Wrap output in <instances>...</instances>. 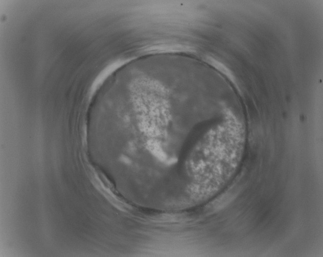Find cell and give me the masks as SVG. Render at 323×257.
I'll return each instance as SVG.
<instances>
[{
	"label": "cell",
	"instance_id": "cell-1",
	"mask_svg": "<svg viewBox=\"0 0 323 257\" xmlns=\"http://www.w3.org/2000/svg\"><path fill=\"white\" fill-rule=\"evenodd\" d=\"M220 134L211 130L193 147L187 163L188 191L193 202L204 201L228 181L239 162L243 148L241 127Z\"/></svg>",
	"mask_w": 323,
	"mask_h": 257
}]
</instances>
